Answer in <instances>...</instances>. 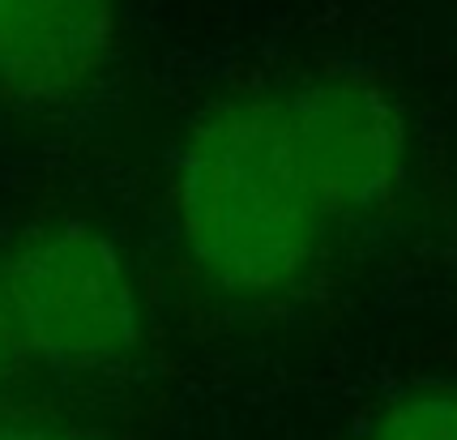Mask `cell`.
Masks as SVG:
<instances>
[{
    "label": "cell",
    "mask_w": 457,
    "mask_h": 440,
    "mask_svg": "<svg viewBox=\"0 0 457 440\" xmlns=\"http://www.w3.org/2000/svg\"><path fill=\"white\" fill-rule=\"evenodd\" d=\"M299 162L325 214L338 222L394 193L406 124L394 95L368 73H325L282 95Z\"/></svg>",
    "instance_id": "cell-3"
},
{
    "label": "cell",
    "mask_w": 457,
    "mask_h": 440,
    "mask_svg": "<svg viewBox=\"0 0 457 440\" xmlns=\"http://www.w3.org/2000/svg\"><path fill=\"white\" fill-rule=\"evenodd\" d=\"M0 440H103L81 428H56V423H0Z\"/></svg>",
    "instance_id": "cell-7"
},
{
    "label": "cell",
    "mask_w": 457,
    "mask_h": 440,
    "mask_svg": "<svg viewBox=\"0 0 457 440\" xmlns=\"http://www.w3.org/2000/svg\"><path fill=\"white\" fill-rule=\"evenodd\" d=\"M21 351L64 372H103L137 342V300L112 240L86 222H43L0 265Z\"/></svg>",
    "instance_id": "cell-2"
},
{
    "label": "cell",
    "mask_w": 457,
    "mask_h": 440,
    "mask_svg": "<svg viewBox=\"0 0 457 440\" xmlns=\"http://www.w3.org/2000/svg\"><path fill=\"white\" fill-rule=\"evenodd\" d=\"M355 440H457V389L415 394L389 406Z\"/></svg>",
    "instance_id": "cell-5"
},
{
    "label": "cell",
    "mask_w": 457,
    "mask_h": 440,
    "mask_svg": "<svg viewBox=\"0 0 457 440\" xmlns=\"http://www.w3.org/2000/svg\"><path fill=\"white\" fill-rule=\"evenodd\" d=\"M21 360H26V351H21V338L13 329L9 303H4V286H0V398H4V389H9V380H13Z\"/></svg>",
    "instance_id": "cell-6"
},
{
    "label": "cell",
    "mask_w": 457,
    "mask_h": 440,
    "mask_svg": "<svg viewBox=\"0 0 457 440\" xmlns=\"http://www.w3.org/2000/svg\"><path fill=\"white\" fill-rule=\"evenodd\" d=\"M176 222L210 278L274 300L308 278L334 219L312 193L282 95L214 107L176 162Z\"/></svg>",
    "instance_id": "cell-1"
},
{
    "label": "cell",
    "mask_w": 457,
    "mask_h": 440,
    "mask_svg": "<svg viewBox=\"0 0 457 440\" xmlns=\"http://www.w3.org/2000/svg\"><path fill=\"white\" fill-rule=\"evenodd\" d=\"M112 43V0H0V81L56 95L99 69Z\"/></svg>",
    "instance_id": "cell-4"
}]
</instances>
